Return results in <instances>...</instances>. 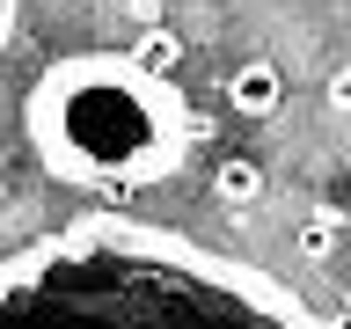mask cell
<instances>
[{
    "mask_svg": "<svg viewBox=\"0 0 351 329\" xmlns=\"http://www.w3.org/2000/svg\"><path fill=\"white\" fill-rule=\"evenodd\" d=\"M0 329H307V315L197 241L95 212L0 263Z\"/></svg>",
    "mask_w": 351,
    "mask_h": 329,
    "instance_id": "1",
    "label": "cell"
},
{
    "mask_svg": "<svg viewBox=\"0 0 351 329\" xmlns=\"http://www.w3.org/2000/svg\"><path fill=\"white\" fill-rule=\"evenodd\" d=\"M22 132L59 183L88 191H147L183 169L191 147L176 81L147 73L132 51H73L44 66L22 103Z\"/></svg>",
    "mask_w": 351,
    "mask_h": 329,
    "instance_id": "2",
    "label": "cell"
},
{
    "mask_svg": "<svg viewBox=\"0 0 351 329\" xmlns=\"http://www.w3.org/2000/svg\"><path fill=\"white\" fill-rule=\"evenodd\" d=\"M227 103H234V117H271L285 103V73L271 59H241L234 81H227Z\"/></svg>",
    "mask_w": 351,
    "mask_h": 329,
    "instance_id": "3",
    "label": "cell"
},
{
    "mask_svg": "<svg viewBox=\"0 0 351 329\" xmlns=\"http://www.w3.org/2000/svg\"><path fill=\"white\" fill-rule=\"evenodd\" d=\"M213 191H219V205H227V212H249V205L263 197V169L249 161V154H227V161H219V175H213Z\"/></svg>",
    "mask_w": 351,
    "mask_h": 329,
    "instance_id": "4",
    "label": "cell"
},
{
    "mask_svg": "<svg viewBox=\"0 0 351 329\" xmlns=\"http://www.w3.org/2000/svg\"><path fill=\"white\" fill-rule=\"evenodd\" d=\"M337 241H344V219L329 212V205L293 219V249H300V256H337Z\"/></svg>",
    "mask_w": 351,
    "mask_h": 329,
    "instance_id": "5",
    "label": "cell"
},
{
    "mask_svg": "<svg viewBox=\"0 0 351 329\" xmlns=\"http://www.w3.org/2000/svg\"><path fill=\"white\" fill-rule=\"evenodd\" d=\"M132 59L147 66V73H169V66H176V37H169V29H147V37H139V51H132Z\"/></svg>",
    "mask_w": 351,
    "mask_h": 329,
    "instance_id": "6",
    "label": "cell"
},
{
    "mask_svg": "<svg viewBox=\"0 0 351 329\" xmlns=\"http://www.w3.org/2000/svg\"><path fill=\"white\" fill-rule=\"evenodd\" d=\"M329 110H351V66H337V73H329Z\"/></svg>",
    "mask_w": 351,
    "mask_h": 329,
    "instance_id": "7",
    "label": "cell"
},
{
    "mask_svg": "<svg viewBox=\"0 0 351 329\" xmlns=\"http://www.w3.org/2000/svg\"><path fill=\"white\" fill-rule=\"evenodd\" d=\"M15 37V0H0V44Z\"/></svg>",
    "mask_w": 351,
    "mask_h": 329,
    "instance_id": "8",
    "label": "cell"
},
{
    "mask_svg": "<svg viewBox=\"0 0 351 329\" xmlns=\"http://www.w3.org/2000/svg\"><path fill=\"white\" fill-rule=\"evenodd\" d=\"M344 315H351V285H344Z\"/></svg>",
    "mask_w": 351,
    "mask_h": 329,
    "instance_id": "9",
    "label": "cell"
},
{
    "mask_svg": "<svg viewBox=\"0 0 351 329\" xmlns=\"http://www.w3.org/2000/svg\"><path fill=\"white\" fill-rule=\"evenodd\" d=\"M344 219H351V205H344Z\"/></svg>",
    "mask_w": 351,
    "mask_h": 329,
    "instance_id": "10",
    "label": "cell"
}]
</instances>
